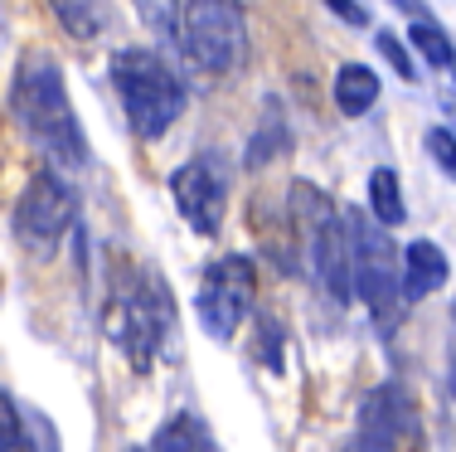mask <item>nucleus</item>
Instances as JSON below:
<instances>
[{
  "label": "nucleus",
  "instance_id": "2eb2a0df",
  "mask_svg": "<svg viewBox=\"0 0 456 452\" xmlns=\"http://www.w3.org/2000/svg\"><path fill=\"white\" fill-rule=\"evenodd\" d=\"M408 45L422 53L428 69H456V45L447 39V29H442L437 20H428V15L412 20V25H408Z\"/></svg>",
  "mask_w": 456,
  "mask_h": 452
},
{
  "label": "nucleus",
  "instance_id": "0eeeda50",
  "mask_svg": "<svg viewBox=\"0 0 456 452\" xmlns=\"http://www.w3.org/2000/svg\"><path fill=\"white\" fill-rule=\"evenodd\" d=\"M253 301H257V263L248 253H228L204 267L200 292H194V316L214 341H233L248 311H253Z\"/></svg>",
  "mask_w": 456,
  "mask_h": 452
},
{
  "label": "nucleus",
  "instance_id": "6ab92c4d",
  "mask_svg": "<svg viewBox=\"0 0 456 452\" xmlns=\"http://www.w3.org/2000/svg\"><path fill=\"white\" fill-rule=\"evenodd\" d=\"M374 45H379V53H384V59H388V69H394V73H398V78H403V83H412V78H418V63H412L408 45H403V39L394 35V29H379V35H374Z\"/></svg>",
  "mask_w": 456,
  "mask_h": 452
},
{
  "label": "nucleus",
  "instance_id": "6e6552de",
  "mask_svg": "<svg viewBox=\"0 0 456 452\" xmlns=\"http://www.w3.org/2000/svg\"><path fill=\"white\" fill-rule=\"evenodd\" d=\"M170 195H175L184 224H194V234H204V239H214L224 229V210H228V160L219 151L190 156L170 176Z\"/></svg>",
  "mask_w": 456,
  "mask_h": 452
},
{
  "label": "nucleus",
  "instance_id": "1a4fd4ad",
  "mask_svg": "<svg viewBox=\"0 0 456 452\" xmlns=\"http://www.w3.org/2000/svg\"><path fill=\"white\" fill-rule=\"evenodd\" d=\"M412 418V399L403 384H379L369 390V399L360 404V428H354V448L350 452H394Z\"/></svg>",
  "mask_w": 456,
  "mask_h": 452
},
{
  "label": "nucleus",
  "instance_id": "20e7f679",
  "mask_svg": "<svg viewBox=\"0 0 456 452\" xmlns=\"http://www.w3.org/2000/svg\"><path fill=\"white\" fill-rule=\"evenodd\" d=\"M180 49L209 78L238 73L248 63V20L238 0H190L180 20Z\"/></svg>",
  "mask_w": 456,
  "mask_h": 452
},
{
  "label": "nucleus",
  "instance_id": "f8f14e48",
  "mask_svg": "<svg viewBox=\"0 0 456 452\" xmlns=\"http://www.w3.org/2000/svg\"><path fill=\"white\" fill-rule=\"evenodd\" d=\"M369 219L384 224V229H398V224L408 219L403 185H398V170L394 166H374V170H369Z\"/></svg>",
  "mask_w": 456,
  "mask_h": 452
},
{
  "label": "nucleus",
  "instance_id": "f257e3e1",
  "mask_svg": "<svg viewBox=\"0 0 456 452\" xmlns=\"http://www.w3.org/2000/svg\"><path fill=\"white\" fill-rule=\"evenodd\" d=\"M10 112L25 127V136L45 151V160L53 170H83L88 166V136L78 127V112L69 103V88H63V69L59 59L45 49H29L15 69V83H10Z\"/></svg>",
  "mask_w": 456,
  "mask_h": 452
},
{
  "label": "nucleus",
  "instance_id": "9d476101",
  "mask_svg": "<svg viewBox=\"0 0 456 452\" xmlns=\"http://www.w3.org/2000/svg\"><path fill=\"white\" fill-rule=\"evenodd\" d=\"M447 277H452V263L432 239H412L403 249V297L408 301H422V297L442 292Z\"/></svg>",
  "mask_w": 456,
  "mask_h": 452
},
{
  "label": "nucleus",
  "instance_id": "412c9836",
  "mask_svg": "<svg viewBox=\"0 0 456 452\" xmlns=\"http://www.w3.org/2000/svg\"><path fill=\"white\" fill-rule=\"evenodd\" d=\"M325 5H330L335 15L345 20V25H354V29H364V25H369V10L360 5V0H325Z\"/></svg>",
  "mask_w": 456,
  "mask_h": 452
},
{
  "label": "nucleus",
  "instance_id": "5701e85b",
  "mask_svg": "<svg viewBox=\"0 0 456 452\" xmlns=\"http://www.w3.org/2000/svg\"><path fill=\"white\" fill-rule=\"evenodd\" d=\"M452 316H456V307H452Z\"/></svg>",
  "mask_w": 456,
  "mask_h": 452
},
{
  "label": "nucleus",
  "instance_id": "b1692460",
  "mask_svg": "<svg viewBox=\"0 0 456 452\" xmlns=\"http://www.w3.org/2000/svg\"><path fill=\"white\" fill-rule=\"evenodd\" d=\"M452 73H456V69H452Z\"/></svg>",
  "mask_w": 456,
  "mask_h": 452
},
{
  "label": "nucleus",
  "instance_id": "423d86ee",
  "mask_svg": "<svg viewBox=\"0 0 456 452\" xmlns=\"http://www.w3.org/2000/svg\"><path fill=\"white\" fill-rule=\"evenodd\" d=\"M350 219V249H354V301L384 311L403 307V249H394L384 224H374L360 210H345Z\"/></svg>",
  "mask_w": 456,
  "mask_h": 452
},
{
  "label": "nucleus",
  "instance_id": "f03ea898",
  "mask_svg": "<svg viewBox=\"0 0 456 452\" xmlns=\"http://www.w3.org/2000/svg\"><path fill=\"white\" fill-rule=\"evenodd\" d=\"M170 292L160 287L156 273L146 267H122L107 297V336L117 341V350L132 360L136 374H146L156 365L160 346L170 336Z\"/></svg>",
  "mask_w": 456,
  "mask_h": 452
},
{
  "label": "nucleus",
  "instance_id": "ddd939ff",
  "mask_svg": "<svg viewBox=\"0 0 456 452\" xmlns=\"http://www.w3.org/2000/svg\"><path fill=\"white\" fill-rule=\"evenodd\" d=\"M151 452H214V438L200 414H170L151 438Z\"/></svg>",
  "mask_w": 456,
  "mask_h": 452
},
{
  "label": "nucleus",
  "instance_id": "a211bd4d",
  "mask_svg": "<svg viewBox=\"0 0 456 452\" xmlns=\"http://www.w3.org/2000/svg\"><path fill=\"white\" fill-rule=\"evenodd\" d=\"M0 452H35V438L25 428V414L10 394H0Z\"/></svg>",
  "mask_w": 456,
  "mask_h": 452
},
{
  "label": "nucleus",
  "instance_id": "4be33fe9",
  "mask_svg": "<svg viewBox=\"0 0 456 452\" xmlns=\"http://www.w3.org/2000/svg\"><path fill=\"white\" fill-rule=\"evenodd\" d=\"M126 452H141V448H126Z\"/></svg>",
  "mask_w": 456,
  "mask_h": 452
},
{
  "label": "nucleus",
  "instance_id": "7ed1b4c3",
  "mask_svg": "<svg viewBox=\"0 0 456 452\" xmlns=\"http://www.w3.org/2000/svg\"><path fill=\"white\" fill-rule=\"evenodd\" d=\"M107 69H112V88L141 142H156V136H166L180 122L184 83L156 49H117Z\"/></svg>",
  "mask_w": 456,
  "mask_h": 452
},
{
  "label": "nucleus",
  "instance_id": "4468645a",
  "mask_svg": "<svg viewBox=\"0 0 456 452\" xmlns=\"http://www.w3.org/2000/svg\"><path fill=\"white\" fill-rule=\"evenodd\" d=\"M287 146H291V127H287V112H281V103H263V122H257L253 142H248V166L263 170L267 160H277Z\"/></svg>",
  "mask_w": 456,
  "mask_h": 452
},
{
  "label": "nucleus",
  "instance_id": "f3484780",
  "mask_svg": "<svg viewBox=\"0 0 456 452\" xmlns=\"http://www.w3.org/2000/svg\"><path fill=\"white\" fill-rule=\"evenodd\" d=\"M49 10L59 15V25L69 29L73 39H93L102 29V15H97V0H49Z\"/></svg>",
  "mask_w": 456,
  "mask_h": 452
},
{
  "label": "nucleus",
  "instance_id": "aec40b11",
  "mask_svg": "<svg viewBox=\"0 0 456 452\" xmlns=\"http://www.w3.org/2000/svg\"><path fill=\"white\" fill-rule=\"evenodd\" d=\"M422 142H428V156L442 166V176L456 180V132H447V127H428Z\"/></svg>",
  "mask_w": 456,
  "mask_h": 452
},
{
  "label": "nucleus",
  "instance_id": "dca6fc26",
  "mask_svg": "<svg viewBox=\"0 0 456 452\" xmlns=\"http://www.w3.org/2000/svg\"><path fill=\"white\" fill-rule=\"evenodd\" d=\"M136 5V15H141V25L151 29L156 39H180V20H184V5L180 0H132Z\"/></svg>",
  "mask_w": 456,
  "mask_h": 452
},
{
  "label": "nucleus",
  "instance_id": "39448f33",
  "mask_svg": "<svg viewBox=\"0 0 456 452\" xmlns=\"http://www.w3.org/2000/svg\"><path fill=\"white\" fill-rule=\"evenodd\" d=\"M73 219H78V195L63 180V170H53V166L29 176V185L15 200V214H10L20 249L35 253V258H53V249L63 243Z\"/></svg>",
  "mask_w": 456,
  "mask_h": 452
},
{
  "label": "nucleus",
  "instance_id": "9b49d317",
  "mask_svg": "<svg viewBox=\"0 0 456 452\" xmlns=\"http://www.w3.org/2000/svg\"><path fill=\"white\" fill-rule=\"evenodd\" d=\"M330 93H335V107H340L345 117H364L369 107L379 103V73L364 69V63H340Z\"/></svg>",
  "mask_w": 456,
  "mask_h": 452
}]
</instances>
